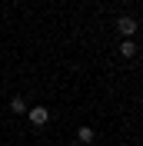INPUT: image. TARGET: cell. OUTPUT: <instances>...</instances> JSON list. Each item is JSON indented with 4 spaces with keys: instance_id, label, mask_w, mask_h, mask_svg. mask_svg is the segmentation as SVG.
<instances>
[{
    "instance_id": "6da1fadb",
    "label": "cell",
    "mask_w": 143,
    "mask_h": 146,
    "mask_svg": "<svg viewBox=\"0 0 143 146\" xmlns=\"http://www.w3.org/2000/svg\"><path fill=\"white\" fill-rule=\"evenodd\" d=\"M116 30H120V36H126V40H130V36L136 33V17H130V13H123V17L116 20Z\"/></svg>"
},
{
    "instance_id": "7a4b0ae2",
    "label": "cell",
    "mask_w": 143,
    "mask_h": 146,
    "mask_svg": "<svg viewBox=\"0 0 143 146\" xmlns=\"http://www.w3.org/2000/svg\"><path fill=\"white\" fill-rule=\"evenodd\" d=\"M27 119L33 123V126H47V119H50V110H47V106H30V110H27Z\"/></svg>"
},
{
    "instance_id": "3957f363",
    "label": "cell",
    "mask_w": 143,
    "mask_h": 146,
    "mask_svg": "<svg viewBox=\"0 0 143 146\" xmlns=\"http://www.w3.org/2000/svg\"><path fill=\"white\" fill-rule=\"evenodd\" d=\"M77 139H80L83 146H90V143H93V139H97V133H93V129H90V126H80V129H77Z\"/></svg>"
},
{
    "instance_id": "277c9868",
    "label": "cell",
    "mask_w": 143,
    "mask_h": 146,
    "mask_svg": "<svg viewBox=\"0 0 143 146\" xmlns=\"http://www.w3.org/2000/svg\"><path fill=\"white\" fill-rule=\"evenodd\" d=\"M120 53L123 56H136V43L133 40H123V43H120Z\"/></svg>"
},
{
    "instance_id": "5b68a950",
    "label": "cell",
    "mask_w": 143,
    "mask_h": 146,
    "mask_svg": "<svg viewBox=\"0 0 143 146\" xmlns=\"http://www.w3.org/2000/svg\"><path fill=\"white\" fill-rule=\"evenodd\" d=\"M10 110H13V113H27V103H23V96H13V100H10Z\"/></svg>"
}]
</instances>
